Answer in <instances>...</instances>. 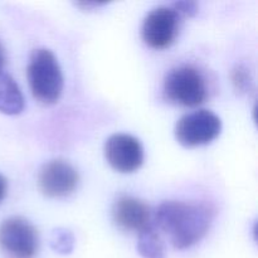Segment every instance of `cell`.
<instances>
[{
	"mask_svg": "<svg viewBox=\"0 0 258 258\" xmlns=\"http://www.w3.org/2000/svg\"><path fill=\"white\" fill-rule=\"evenodd\" d=\"M212 209L207 204L168 201L154 214V226L168 236L175 248L186 249L198 243L211 228Z\"/></svg>",
	"mask_w": 258,
	"mask_h": 258,
	"instance_id": "1",
	"label": "cell"
},
{
	"mask_svg": "<svg viewBox=\"0 0 258 258\" xmlns=\"http://www.w3.org/2000/svg\"><path fill=\"white\" fill-rule=\"evenodd\" d=\"M27 73L35 100L43 105H53L59 100L63 91V75L52 50L47 48L33 50Z\"/></svg>",
	"mask_w": 258,
	"mask_h": 258,
	"instance_id": "2",
	"label": "cell"
},
{
	"mask_svg": "<svg viewBox=\"0 0 258 258\" xmlns=\"http://www.w3.org/2000/svg\"><path fill=\"white\" fill-rule=\"evenodd\" d=\"M164 96L175 105L196 107L202 105L208 96L206 80L201 71L193 66H179L166 75Z\"/></svg>",
	"mask_w": 258,
	"mask_h": 258,
	"instance_id": "3",
	"label": "cell"
},
{
	"mask_svg": "<svg viewBox=\"0 0 258 258\" xmlns=\"http://www.w3.org/2000/svg\"><path fill=\"white\" fill-rule=\"evenodd\" d=\"M222 131V121L209 110H198L185 113L175 125V138L185 148L208 145Z\"/></svg>",
	"mask_w": 258,
	"mask_h": 258,
	"instance_id": "4",
	"label": "cell"
},
{
	"mask_svg": "<svg viewBox=\"0 0 258 258\" xmlns=\"http://www.w3.org/2000/svg\"><path fill=\"white\" fill-rule=\"evenodd\" d=\"M38 247V231L28 219L10 217L0 224V248L9 258H33Z\"/></svg>",
	"mask_w": 258,
	"mask_h": 258,
	"instance_id": "5",
	"label": "cell"
},
{
	"mask_svg": "<svg viewBox=\"0 0 258 258\" xmlns=\"http://www.w3.org/2000/svg\"><path fill=\"white\" fill-rule=\"evenodd\" d=\"M180 15L171 7H159L149 12L144 19L141 35L149 47L165 49L178 37Z\"/></svg>",
	"mask_w": 258,
	"mask_h": 258,
	"instance_id": "6",
	"label": "cell"
},
{
	"mask_svg": "<svg viewBox=\"0 0 258 258\" xmlns=\"http://www.w3.org/2000/svg\"><path fill=\"white\" fill-rule=\"evenodd\" d=\"M80 175L75 166L62 159H54L42 166L38 174L40 191L49 198H64L76 190Z\"/></svg>",
	"mask_w": 258,
	"mask_h": 258,
	"instance_id": "7",
	"label": "cell"
},
{
	"mask_svg": "<svg viewBox=\"0 0 258 258\" xmlns=\"http://www.w3.org/2000/svg\"><path fill=\"white\" fill-rule=\"evenodd\" d=\"M106 160L118 173H134L144 163L140 140L128 134H113L105 144Z\"/></svg>",
	"mask_w": 258,
	"mask_h": 258,
	"instance_id": "8",
	"label": "cell"
},
{
	"mask_svg": "<svg viewBox=\"0 0 258 258\" xmlns=\"http://www.w3.org/2000/svg\"><path fill=\"white\" fill-rule=\"evenodd\" d=\"M112 218L120 229L136 233L154 224L150 207L131 196H121L116 199L112 207Z\"/></svg>",
	"mask_w": 258,
	"mask_h": 258,
	"instance_id": "9",
	"label": "cell"
},
{
	"mask_svg": "<svg viewBox=\"0 0 258 258\" xmlns=\"http://www.w3.org/2000/svg\"><path fill=\"white\" fill-rule=\"evenodd\" d=\"M24 96L14 78L8 73H0V112L18 115L24 110Z\"/></svg>",
	"mask_w": 258,
	"mask_h": 258,
	"instance_id": "10",
	"label": "cell"
},
{
	"mask_svg": "<svg viewBox=\"0 0 258 258\" xmlns=\"http://www.w3.org/2000/svg\"><path fill=\"white\" fill-rule=\"evenodd\" d=\"M138 252L144 258H165V246L154 224L139 233Z\"/></svg>",
	"mask_w": 258,
	"mask_h": 258,
	"instance_id": "11",
	"label": "cell"
},
{
	"mask_svg": "<svg viewBox=\"0 0 258 258\" xmlns=\"http://www.w3.org/2000/svg\"><path fill=\"white\" fill-rule=\"evenodd\" d=\"M50 247L59 254H70L75 248V236L70 229H53L50 233Z\"/></svg>",
	"mask_w": 258,
	"mask_h": 258,
	"instance_id": "12",
	"label": "cell"
},
{
	"mask_svg": "<svg viewBox=\"0 0 258 258\" xmlns=\"http://www.w3.org/2000/svg\"><path fill=\"white\" fill-rule=\"evenodd\" d=\"M232 82H233L236 90L239 91V92L251 91L252 85H253L249 70L242 64L236 66L234 70L232 71Z\"/></svg>",
	"mask_w": 258,
	"mask_h": 258,
	"instance_id": "13",
	"label": "cell"
},
{
	"mask_svg": "<svg viewBox=\"0 0 258 258\" xmlns=\"http://www.w3.org/2000/svg\"><path fill=\"white\" fill-rule=\"evenodd\" d=\"M174 10L179 15H185V17H194L198 13V4L194 2H178L173 4Z\"/></svg>",
	"mask_w": 258,
	"mask_h": 258,
	"instance_id": "14",
	"label": "cell"
},
{
	"mask_svg": "<svg viewBox=\"0 0 258 258\" xmlns=\"http://www.w3.org/2000/svg\"><path fill=\"white\" fill-rule=\"evenodd\" d=\"M7 191H8V181L7 179L4 178V175L0 174V202L5 198Z\"/></svg>",
	"mask_w": 258,
	"mask_h": 258,
	"instance_id": "15",
	"label": "cell"
},
{
	"mask_svg": "<svg viewBox=\"0 0 258 258\" xmlns=\"http://www.w3.org/2000/svg\"><path fill=\"white\" fill-rule=\"evenodd\" d=\"M4 64H5V52L3 45L0 44V73H2V70L3 67H4Z\"/></svg>",
	"mask_w": 258,
	"mask_h": 258,
	"instance_id": "16",
	"label": "cell"
}]
</instances>
